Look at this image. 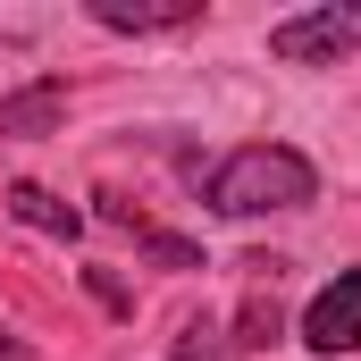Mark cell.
<instances>
[{
	"label": "cell",
	"mask_w": 361,
	"mask_h": 361,
	"mask_svg": "<svg viewBox=\"0 0 361 361\" xmlns=\"http://www.w3.org/2000/svg\"><path fill=\"white\" fill-rule=\"evenodd\" d=\"M0 361H17V336H0Z\"/></svg>",
	"instance_id": "9"
},
{
	"label": "cell",
	"mask_w": 361,
	"mask_h": 361,
	"mask_svg": "<svg viewBox=\"0 0 361 361\" xmlns=\"http://www.w3.org/2000/svg\"><path fill=\"white\" fill-rule=\"evenodd\" d=\"M302 345L311 353H361V269H336L311 302H302Z\"/></svg>",
	"instance_id": "3"
},
{
	"label": "cell",
	"mask_w": 361,
	"mask_h": 361,
	"mask_svg": "<svg viewBox=\"0 0 361 361\" xmlns=\"http://www.w3.org/2000/svg\"><path fill=\"white\" fill-rule=\"evenodd\" d=\"M8 219H25V227H42V235H59V244L85 235V210L59 202V193H42V185H8Z\"/></svg>",
	"instance_id": "6"
},
{
	"label": "cell",
	"mask_w": 361,
	"mask_h": 361,
	"mask_svg": "<svg viewBox=\"0 0 361 361\" xmlns=\"http://www.w3.org/2000/svg\"><path fill=\"white\" fill-rule=\"evenodd\" d=\"M319 193V169L294 143H244L202 177V210L219 219H269V210H302Z\"/></svg>",
	"instance_id": "1"
},
{
	"label": "cell",
	"mask_w": 361,
	"mask_h": 361,
	"mask_svg": "<svg viewBox=\"0 0 361 361\" xmlns=\"http://www.w3.org/2000/svg\"><path fill=\"white\" fill-rule=\"evenodd\" d=\"M277 336H286V311H277L269 286H252V294H244V319H235V353H261Z\"/></svg>",
	"instance_id": "7"
},
{
	"label": "cell",
	"mask_w": 361,
	"mask_h": 361,
	"mask_svg": "<svg viewBox=\"0 0 361 361\" xmlns=\"http://www.w3.org/2000/svg\"><path fill=\"white\" fill-rule=\"evenodd\" d=\"M169 361H244V353H235V336H227L219 319H193V328L177 336V353H169Z\"/></svg>",
	"instance_id": "8"
},
{
	"label": "cell",
	"mask_w": 361,
	"mask_h": 361,
	"mask_svg": "<svg viewBox=\"0 0 361 361\" xmlns=\"http://www.w3.org/2000/svg\"><path fill=\"white\" fill-rule=\"evenodd\" d=\"M59 118H68V85H59V76H42V85H25V92H0V135H8V143L59 135Z\"/></svg>",
	"instance_id": "4"
},
{
	"label": "cell",
	"mask_w": 361,
	"mask_h": 361,
	"mask_svg": "<svg viewBox=\"0 0 361 361\" xmlns=\"http://www.w3.org/2000/svg\"><path fill=\"white\" fill-rule=\"evenodd\" d=\"M269 51L286 68H336L361 59V0H328V8H302V17H277Z\"/></svg>",
	"instance_id": "2"
},
{
	"label": "cell",
	"mask_w": 361,
	"mask_h": 361,
	"mask_svg": "<svg viewBox=\"0 0 361 361\" xmlns=\"http://www.w3.org/2000/svg\"><path fill=\"white\" fill-rule=\"evenodd\" d=\"M92 25L109 34H177V25H202L193 0H169V8H143V0H92Z\"/></svg>",
	"instance_id": "5"
}]
</instances>
